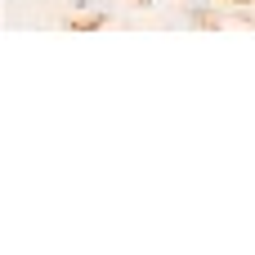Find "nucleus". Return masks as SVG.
<instances>
[{
	"label": "nucleus",
	"instance_id": "f03ea898",
	"mask_svg": "<svg viewBox=\"0 0 255 255\" xmlns=\"http://www.w3.org/2000/svg\"><path fill=\"white\" fill-rule=\"evenodd\" d=\"M233 4H251V0H233Z\"/></svg>",
	"mask_w": 255,
	"mask_h": 255
},
{
	"label": "nucleus",
	"instance_id": "f257e3e1",
	"mask_svg": "<svg viewBox=\"0 0 255 255\" xmlns=\"http://www.w3.org/2000/svg\"><path fill=\"white\" fill-rule=\"evenodd\" d=\"M108 18L103 13H90V18H72V27H85V31H94V27H103Z\"/></svg>",
	"mask_w": 255,
	"mask_h": 255
}]
</instances>
